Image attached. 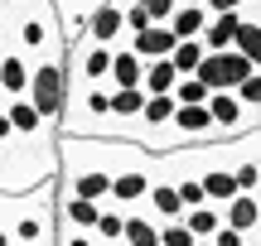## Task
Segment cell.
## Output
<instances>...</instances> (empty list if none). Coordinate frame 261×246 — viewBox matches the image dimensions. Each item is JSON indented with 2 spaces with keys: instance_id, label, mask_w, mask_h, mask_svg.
I'll list each match as a JSON object with an SVG mask.
<instances>
[{
  "instance_id": "obj_1",
  "label": "cell",
  "mask_w": 261,
  "mask_h": 246,
  "mask_svg": "<svg viewBox=\"0 0 261 246\" xmlns=\"http://www.w3.org/2000/svg\"><path fill=\"white\" fill-rule=\"evenodd\" d=\"M5 29L15 34V48L29 58H63V29H58L54 0H5Z\"/></svg>"
},
{
  "instance_id": "obj_2",
  "label": "cell",
  "mask_w": 261,
  "mask_h": 246,
  "mask_svg": "<svg viewBox=\"0 0 261 246\" xmlns=\"http://www.w3.org/2000/svg\"><path fill=\"white\" fill-rule=\"evenodd\" d=\"M24 97L48 121H63V111H68V63L63 58H39L34 73H29V92Z\"/></svg>"
},
{
  "instance_id": "obj_3",
  "label": "cell",
  "mask_w": 261,
  "mask_h": 246,
  "mask_svg": "<svg viewBox=\"0 0 261 246\" xmlns=\"http://www.w3.org/2000/svg\"><path fill=\"white\" fill-rule=\"evenodd\" d=\"M112 44H97V39H77L68 48V87H107L112 82Z\"/></svg>"
},
{
  "instance_id": "obj_4",
  "label": "cell",
  "mask_w": 261,
  "mask_h": 246,
  "mask_svg": "<svg viewBox=\"0 0 261 246\" xmlns=\"http://www.w3.org/2000/svg\"><path fill=\"white\" fill-rule=\"evenodd\" d=\"M256 73V63L242 53V48H223V53H203V63H198V77H203L213 92H237V87L247 82V77Z\"/></svg>"
},
{
  "instance_id": "obj_5",
  "label": "cell",
  "mask_w": 261,
  "mask_h": 246,
  "mask_svg": "<svg viewBox=\"0 0 261 246\" xmlns=\"http://www.w3.org/2000/svg\"><path fill=\"white\" fill-rule=\"evenodd\" d=\"M87 39H97V44H126V5L121 0H102V5L92 10V19H87Z\"/></svg>"
},
{
  "instance_id": "obj_6",
  "label": "cell",
  "mask_w": 261,
  "mask_h": 246,
  "mask_svg": "<svg viewBox=\"0 0 261 246\" xmlns=\"http://www.w3.org/2000/svg\"><path fill=\"white\" fill-rule=\"evenodd\" d=\"M29 73H34V58H29L24 48H5V53H0V102L24 97L29 92Z\"/></svg>"
},
{
  "instance_id": "obj_7",
  "label": "cell",
  "mask_w": 261,
  "mask_h": 246,
  "mask_svg": "<svg viewBox=\"0 0 261 246\" xmlns=\"http://www.w3.org/2000/svg\"><path fill=\"white\" fill-rule=\"evenodd\" d=\"M5 111H10V121H15V131L24 135V140H34V145H48V116L39 111L34 102H29V97H10L5 102Z\"/></svg>"
},
{
  "instance_id": "obj_8",
  "label": "cell",
  "mask_w": 261,
  "mask_h": 246,
  "mask_svg": "<svg viewBox=\"0 0 261 246\" xmlns=\"http://www.w3.org/2000/svg\"><path fill=\"white\" fill-rule=\"evenodd\" d=\"M150 174H145V164H130V169H116V179H112V203L116 208H140L145 203V193H150Z\"/></svg>"
},
{
  "instance_id": "obj_9",
  "label": "cell",
  "mask_w": 261,
  "mask_h": 246,
  "mask_svg": "<svg viewBox=\"0 0 261 246\" xmlns=\"http://www.w3.org/2000/svg\"><path fill=\"white\" fill-rule=\"evenodd\" d=\"M97 5H102V0H54L58 29H63V44H68V48H73L77 39H87V19H92Z\"/></svg>"
},
{
  "instance_id": "obj_10",
  "label": "cell",
  "mask_w": 261,
  "mask_h": 246,
  "mask_svg": "<svg viewBox=\"0 0 261 246\" xmlns=\"http://www.w3.org/2000/svg\"><path fill=\"white\" fill-rule=\"evenodd\" d=\"M112 169H68V189L63 193H77V198H92V203H112Z\"/></svg>"
},
{
  "instance_id": "obj_11",
  "label": "cell",
  "mask_w": 261,
  "mask_h": 246,
  "mask_svg": "<svg viewBox=\"0 0 261 246\" xmlns=\"http://www.w3.org/2000/svg\"><path fill=\"white\" fill-rule=\"evenodd\" d=\"M140 208H145L150 218H160V222H174V218H184V198H179V183H174V179H155Z\"/></svg>"
},
{
  "instance_id": "obj_12",
  "label": "cell",
  "mask_w": 261,
  "mask_h": 246,
  "mask_svg": "<svg viewBox=\"0 0 261 246\" xmlns=\"http://www.w3.org/2000/svg\"><path fill=\"white\" fill-rule=\"evenodd\" d=\"M126 44H130V48H136V53L150 63V58H169V53H174L179 34H174L169 24H150V29H140V34H130Z\"/></svg>"
},
{
  "instance_id": "obj_13",
  "label": "cell",
  "mask_w": 261,
  "mask_h": 246,
  "mask_svg": "<svg viewBox=\"0 0 261 246\" xmlns=\"http://www.w3.org/2000/svg\"><path fill=\"white\" fill-rule=\"evenodd\" d=\"M237 29H242V10H218L203 29V48L208 53H223V48L237 44Z\"/></svg>"
},
{
  "instance_id": "obj_14",
  "label": "cell",
  "mask_w": 261,
  "mask_h": 246,
  "mask_svg": "<svg viewBox=\"0 0 261 246\" xmlns=\"http://www.w3.org/2000/svg\"><path fill=\"white\" fill-rule=\"evenodd\" d=\"M208 111H213V121H218V135H232V131L247 126V106H242L237 92H213L208 97Z\"/></svg>"
},
{
  "instance_id": "obj_15",
  "label": "cell",
  "mask_w": 261,
  "mask_h": 246,
  "mask_svg": "<svg viewBox=\"0 0 261 246\" xmlns=\"http://www.w3.org/2000/svg\"><path fill=\"white\" fill-rule=\"evenodd\" d=\"M223 222L227 227H237V232H261V198L256 193H237L232 203H223Z\"/></svg>"
},
{
  "instance_id": "obj_16",
  "label": "cell",
  "mask_w": 261,
  "mask_h": 246,
  "mask_svg": "<svg viewBox=\"0 0 261 246\" xmlns=\"http://www.w3.org/2000/svg\"><path fill=\"white\" fill-rule=\"evenodd\" d=\"M198 179H203V193H208V203H218V208H223V203H232L237 193H242V189H237V174H232V164H223V160H218V164H208V169L198 174Z\"/></svg>"
},
{
  "instance_id": "obj_17",
  "label": "cell",
  "mask_w": 261,
  "mask_h": 246,
  "mask_svg": "<svg viewBox=\"0 0 261 246\" xmlns=\"http://www.w3.org/2000/svg\"><path fill=\"white\" fill-rule=\"evenodd\" d=\"M140 82H145V58H140L130 44H116V58H112V87H140Z\"/></svg>"
},
{
  "instance_id": "obj_18",
  "label": "cell",
  "mask_w": 261,
  "mask_h": 246,
  "mask_svg": "<svg viewBox=\"0 0 261 246\" xmlns=\"http://www.w3.org/2000/svg\"><path fill=\"white\" fill-rule=\"evenodd\" d=\"M121 246H160V218H150L145 208H130L126 212V237Z\"/></svg>"
},
{
  "instance_id": "obj_19",
  "label": "cell",
  "mask_w": 261,
  "mask_h": 246,
  "mask_svg": "<svg viewBox=\"0 0 261 246\" xmlns=\"http://www.w3.org/2000/svg\"><path fill=\"white\" fill-rule=\"evenodd\" d=\"M97 218H102V203H92V198H77V193H63L58 222H68V227H97Z\"/></svg>"
},
{
  "instance_id": "obj_20",
  "label": "cell",
  "mask_w": 261,
  "mask_h": 246,
  "mask_svg": "<svg viewBox=\"0 0 261 246\" xmlns=\"http://www.w3.org/2000/svg\"><path fill=\"white\" fill-rule=\"evenodd\" d=\"M179 111V97L174 92H160V97H145V111L136 116V121H145V131H160V126H169ZM145 131H140V140H145Z\"/></svg>"
},
{
  "instance_id": "obj_21",
  "label": "cell",
  "mask_w": 261,
  "mask_h": 246,
  "mask_svg": "<svg viewBox=\"0 0 261 246\" xmlns=\"http://www.w3.org/2000/svg\"><path fill=\"white\" fill-rule=\"evenodd\" d=\"M145 97H160V92H174L179 87V68H174V58H150L145 63Z\"/></svg>"
},
{
  "instance_id": "obj_22",
  "label": "cell",
  "mask_w": 261,
  "mask_h": 246,
  "mask_svg": "<svg viewBox=\"0 0 261 246\" xmlns=\"http://www.w3.org/2000/svg\"><path fill=\"white\" fill-rule=\"evenodd\" d=\"M208 19H213V10H208V5H179L174 19H169V29H174L179 39H203Z\"/></svg>"
},
{
  "instance_id": "obj_23",
  "label": "cell",
  "mask_w": 261,
  "mask_h": 246,
  "mask_svg": "<svg viewBox=\"0 0 261 246\" xmlns=\"http://www.w3.org/2000/svg\"><path fill=\"white\" fill-rule=\"evenodd\" d=\"M97 241L102 246H116L126 237V208H116V203H102V218H97Z\"/></svg>"
},
{
  "instance_id": "obj_24",
  "label": "cell",
  "mask_w": 261,
  "mask_h": 246,
  "mask_svg": "<svg viewBox=\"0 0 261 246\" xmlns=\"http://www.w3.org/2000/svg\"><path fill=\"white\" fill-rule=\"evenodd\" d=\"M145 111V87H112V116L116 121H136Z\"/></svg>"
},
{
  "instance_id": "obj_25",
  "label": "cell",
  "mask_w": 261,
  "mask_h": 246,
  "mask_svg": "<svg viewBox=\"0 0 261 246\" xmlns=\"http://www.w3.org/2000/svg\"><path fill=\"white\" fill-rule=\"evenodd\" d=\"M184 222H189V232H194V237H213V232L223 227V208H218V203L189 208V212H184Z\"/></svg>"
},
{
  "instance_id": "obj_26",
  "label": "cell",
  "mask_w": 261,
  "mask_h": 246,
  "mask_svg": "<svg viewBox=\"0 0 261 246\" xmlns=\"http://www.w3.org/2000/svg\"><path fill=\"white\" fill-rule=\"evenodd\" d=\"M203 53H208V48H203V39H179V44H174V53H169V58H174L179 77H189V73H198Z\"/></svg>"
},
{
  "instance_id": "obj_27",
  "label": "cell",
  "mask_w": 261,
  "mask_h": 246,
  "mask_svg": "<svg viewBox=\"0 0 261 246\" xmlns=\"http://www.w3.org/2000/svg\"><path fill=\"white\" fill-rule=\"evenodd\" d=\"M174 97H179V106H203L208 97H213V87H208V82H203L198 73H189V77H179Z\"/></svg>"
},
{
  "instance_id": "obj_28",
  "label": "cell",
  "mask_w": 261,
  "mask_h": 246,
  "mask_svg": "<svg viewBox=\"0 0 261 246\" xmlns=\"http://www.w3.org/2000/svg\"><path fill=\"white\" fill-rule=\"evenodd\" d=\"M198 237L189 232V222L184 218H174V222H160V246H194Z\"/></svg>"
},
{
  "instance_id": "obj_29",
  "label": "cell",
  "mask_w": 261,
  "mask_h": 246,
  "mask_svg": "<svg viewBox=\"0 0 261 246\" xmlns=\"http://www.w3.org/2000/svg\"><path fill=\"white\" fill-rule=\"evenodd\" d=\"M174 183H179V198H184V212H189V208H203V203H208L203 179H198V174H184V179H174Z\"/></svg>"
},
{
  "instance_id": "obj_30",
  "label": "cell",
  "mask_w": 261,
  "mask_h": 246,
  "mask_svg": "<svg viewBox=\"0 0 261 246\" xmlns=\"http://www.w3.org/2000/svg\"><path fill=\"white\" fill-rule=\"evenodd\" d=\"M58 246H102V241H97L92 227H68V222H58Z\"/></svg>"
},
{
  "instance_id": "obj_31",
  "label": "cell",
  "mask_w": 261,
  "mask_h": 246,
  "mask_svg": "<svg viewBox=\"0 0 261 246\" xmlns=\"http://www.w3.org/2000/svg\"><path fill=\"white\" fill-rule=\"evenodd\" d=\"M140 5L150 10V19H155V24H169V19H174V10H179V0H140Z\"/></svg>"
},
{
  "instance_id": "obj_32",
  "label": "cell",
  "mask_w": 261,
  "mask_h": 246,
  "mask_svg": "<svg viewBox=\"0 0 261 246\" xmlns=\"http://www.w3.org/2000/svg\"><path fill=\"white\" fill-rule=\"evenodd\" d=\"M213 246H247V232H237V227H227V222H223V227L213 232Z\"/></svg>"
},
{
  "instance_id": "obj_33",
  "label": "cell",
  "mask_w": 261,
  "mask_h": 246,
  "mask_svg": "<svg viewBox=\"0 0 261 246\" xmlns=\"http://www.w3.org/2000/svg\"><path fill=\"white\" fill-rule=\"evenodd\" d=\"M15 121H10V111H5V106H0V150H10V145H15Z\"/></svg>"
},
{
  "instance_id": "obj_34",
  "label": "cell",
  "mask_w": 261,
  "mask_h": 246,
  "mask_svg": "<svg viewBox=\"0 0 261 246\" xmlns=\"http://www.w3.org/2000/svg\"><path fill=\"white\" fill-rule=\"evenodd\" d=\"M242 5H252V0H208V10H213V15H218V10H242Z\"/></svg>"
},
{
  "instance_id": "obj_35",
  "label": "cell",
  "mask_w": 261,
  "mask_h": 246,
  "mask_svg": "<svg viewBox=\"0 0 261 246\" xmlns=\"http://www.w3.org/2000/svg\"><path fill=\"white\" fill-rule=\"evenodd\" d=\"M179 5H208V0H179Z\"/></svg>"
},
{
  "instance_id": "obj_36",
  "label": "cell",
  "mask_w": 261,
  "mask_h": 246,
  "mask_svg": "<svg viewBox=\"0 0 261 246\" xmlns=\"http://www.w3.org/2000/svg\"><path fill=\"white\" fill-rule=\"evenodd\" d=\"M252 15H256V19H261V0H256V10H252Z\"/></svg>"
},
{
  "instance_id": "obj_37",
  "label": "cell",
  "mask_w": 261,
  "mask_h": 246,
  "mask_svg": "<svg viewBox=\"0 0 261 246\" xmlns=\"http://www.w3.org/2000/svg\"><path fill=\"white\" fill-rule=\"evenodd\" d=\"M0 106H5V102H0Z\"/></svg>"
}]
</instances>
